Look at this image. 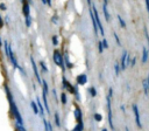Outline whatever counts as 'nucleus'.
<instances>
[{
	"instance_id": "f257e3e1",
	"label": "nucleus",
	"mask_w": 149,
	"mask_h": 131,
	"mask_svg": "<svg viewBox=\"0 0 149 131\" xmlns=\"http://www.w3.org/2000/svg\"><path fill=\"white\" fill-rule=\"evenodd\" d=\"M52 60L54 62L56 63V66H58L63 71L65 70V64H64V56L63 54L58 50V49H55L54 50V54H52Z\"/></svg>"
},
{
	"instance_id": "f03ea898",
	"label": "nucleus",
	"mask_w": 149,
	"mask_h": 131,
	"mask_svg": "<svg viewBox=\"0 0 149 131\" xmlns=\"http://www.w3.org/2000/svg\"><path fill=\"white\" fill-rule=\"evenodd\" d=\"M112 98L107 95L106 96V105H107V115H108V124L109 127L114 131V123H113V111H112Z\"/></svg>"
},
{
	"instance_id": "7ed1b4c3",
	"label": "nucleus",
	"mask_w": 149,
	"mask_h": 131,
	"mask_svg": "<svg viewBox=\"0 0 149 131\" xmlns=\"http://www.w3.org/2000/svg\"><path fill=\"white\" fill-rule=\"evenodd\" d=\"M92 11H93V15H94V19H95L97 28L99 29V33L104 36V35H105V30H104V27H102V23H101V20H100V16H99L98 9L95 8V6H94V5H92Z\"/></svg>"
},
{
	"instance_id": "20e7f679",
	"label": "nucleus",
	"mask_w": 149,
	"mask_h": 131,
	"mask_svg": "<svg viewBox=\"0 0 149 131\" xmlns=\"http://www.w3.org/2000/svg\"><path fill=\"white\" fill-rule=\"evenodd\" d=\"M133 108V112H134V117H135V123L137 125V127H142V123H141V117H140V111H139V106L136 103H133L132 105Z\"/></svg>"
},
{
	"instance_id": "39448f33",
	"label": "nucleus",
	"mask_w": 149,
	"mask_h": 131,
	"mask_svg": "<svg viewBox=\"0 0 149 131\" xmlns=\"http://www.w3.org/2000/svg\"><path fill=\"white\" fill-rule=\"evenodd\" d=\"M30 63H31V68H33V71H34L35 78H36V81L38 82V84H41V83H42V78H41V76H40V73H38L37 66H36V63H35V61H34V57H33V56H30Z\"/></svg>"
},
{
	"instance_id": "423d86ee",
	"label": "nucleus",
	"mask_w": 149,
	"mask_h": 131,
	"mask_svg": "<svg viewBox=\"0 0 149 131\" xmlns=\"http://www.w3.org/2000/svg\"><path fill=\"white\" fill-rule=\"evenodd\" d=\"M42 99H43V106H44L47 113L50 115L51 112H50V108H49V103H48V94L44 91H42Z\"/></svg>"
},
{
	"instance_id": "0eeeda50",
	"label": "nucleus",
	"mask_w": 149,
	"mask_h": 131,
	"mask_svg": "<svg viewBox=\"0 0 149 131\" xmlns=\"http://www.w3.org/2000/svg\"><path fill=\"white\" fill-rule=\"evenodd\" d=\"M36 104H37V106H38V113H40V116L42 117V118H44V112H45V109H44V106H43V104H42V102H41V99H40V97L37 96L36 97Z\"/></svg>"
},
{
	"instance_id": "6e6552de",
	"label": "nucleus",
	"mask_w": 149,
	"mask_h": 131,
	"mask_svg": "<svg viewBox=\"0 0 149 131\" xmlns=\"http://www.w3.org/2000/svg\"><path fill=\"white\" fill-rule=\"evenodd\" d=\"M22 14H23V16L30 15V4L28 1H24L22 4Z\"/></svg>"
},
{
	"instance_id": "1a4fd4ad",
	"label": "nucleus",
	"mask_w": 149,
	"mask_h": 131,
	"mask_svg": "<svg viewBox=\"0 0 149 131\" xmlns=\"http://www.w3.org/2000/svg\"><path fill=\"white\" fill-rule=\"evenodd\" d=\"M127 55H128V51L127 50H123L122 51V56H121V62H120V69L121 70H126V58H127Z\"/></svg>"
},
{
	"instance_id": "9d476101",
	"label": "nucleus",
	"mask_w": 149,
	"mask_h": 131,
	"mask_svg": "<svg viewBox=\"0 0 149 131\" xmlns=\"http://www.w3.org/2000/svg\"><path fill=\"white\" fill-rule=\"evenodd\" d=\"M76 80H77V84H79V85H85V84L87 83V76H86L85 74L78 75Z\"/></svg>"
},
{
	"instance_id": "9b49d317",
	"label": "nucleus",
	"mask_w": 149,
	"mask_h": 131,
	"mask_svg": "<svg viewBox=\"0 0 149 131\" xmlns=\"http://www.w3.org/2000/svg\"><path fill=\"white\" fill-rule=\"evenodd\" d=\"M74 118H76V120H77V122H80V120H83L81 110H80V108H79L77 104L74 105Z\"/></svg>"
},
{
	"instance_id": "f8f14e48",
	"label": "nucleus",
	"mask_w": 149,
	"mask_h": 131,
	"mask_svg": "<svg viewBox=\"0 0 149 131\" xmlns=\"http://www.w3.org/2000/svg\"><path fill=\"white\" fill-rule=\"evenodd\" d=\"M148 55H149V50L147 47H143L142 48V57H141V61L142 63H146L148 61Z\"/></svg>"
},
{
	"instance_id": "ddd939ff",
	"label": "nucleus",
	"mask_w": 149,
	"mask_h": 131,
	"mask_svg": "<svg viewBox=\"0 0 149 131\" xmlns=\"http://www.w3.org/2000/svg\"><path fill=\"white\" fill-rule=\"evenodd\" d=\"M142 88H143V92L146 96H149V89H148V82H147V78H143L142 80Z\"/></svg>"
},
{
	"instance_id": "4468645a",
	"label": "nucleus",
	"mask_w": 149,
	"mask_h": 131,
	"mask_svg": "<svg viewBox=\"0 0 149 131\" xmlns=\"http://www.w3.org/2000/svg\"><path fill=\"white\" fill-rule=\"evenodd\" d=\"M102 12H104V15H105V20L108 22V21L111 20V16H109V13H108V11H107V5H106V4L102 5Z\"/></svg>"
},
{
	"instance_id": "2eb2a0df",
	"label": "nucleus",
	"mask_w": 149,
	"mask_h": 131,
	"mask_svg": "<svg viewBox=\"0 0 149 131\" xmlns=\"http://www.w3.org/2000/svg\"><path fill=\"white\" fill-rule=\"evenodd\" d=\"M83 130H84V124H83V120L77 122L76 126L72 129V131H83Z\"/></svg>"
},
{
	"instance_id": "dca6fc26",
	"label": "nucleus",
	"mask_w": 149,
	"mask_h": 131,
	"mask_svg": "<svg viewBox=\"0 0 149 131\" xmlns=\"http://www.w3.org/2000/svg\"><path fill=\"white\" fill-rule=\"evenodd\" d=\"M41 85H42V91H44V92H49V87H48V83H47V81L45 80H42V83H41Z\"/></svg>"
},
{
	"instance_id": "f3484780",
	"label": "nucleus",
	"mask_w": 149,
	"mask_h": 131,
	"mask_svg": "<svg viewBox=\"0 0 149 131\" xmlns=\"http://www.w3.org/2000/svg\"><path fill=\"white\" fill-rule=\"evenodd\" d=\"M30 106H31V109H33L34 113H35V115H37V113H38V106H37V104H36V102H35V101H31V102H30Z\"/></svg>"
},
{
	"instance_id": "a211bd4d",
	"label": "nucleus",
	"mask_w": 149,
	"mask_h": 131,
	"mask_svg": "<svg viewBox=\"0 0 149 131\" xmlns=\"http://www.w3.org/2000/svg\"><path fill=\"white\" fill-rule=\"evenodd\" d=\"M38 66H40V68H41V70H42L43 73H48V71H49V69H48V67L45 66V63H44V61H40V63H38Z\"/></svg>"
},
{
	"instance_id": "6ab92c4d",
	"label": "nucleus",
	"mask_w": 149,
	"mask_h": 131,
	"mask_svg": "<svg viewBox=\"0 0 149 131\" xmlns=\"http://www.w3.org/2000/svg\"><path fill=\"white\" fill-rule=\"evenodd\" d=\"M61 103H62V105H65L68 103V98H66L65 92H61Z\"/></svg>"
},
{
	"instance_id": "aec40b11",
	"label": "nucleus",
	"mask_w": 149,
	"mask_h": 131,
	"mask_svg": "<svg viewBox=\"0 0 149 131\" xmlns=\"http://www.w3.org/2000/svg\"><path fill=\"white\" fill-rule=\"evenodd\" d=\"M120 71H121L120 64H119L118 62H115V63H114V73H115V76H119V75H120Z\"/></svg>"
},
{
	"instance_id": "412c9836",
	"label": "nucleus",
	"mask_w": 149,
	"mask_h": 131,
	"mask_svg": "<svg viewBox=\"0 0 149 131\" xmlns=\"http://www.w3.org/2000/svg\"><path fill=\"white\" fill-rule=\"evenodd\" d=\"M54 118H55V123H56V125H57L58 127H61V119H59V115H58V112H55V113H54Z\"/></svg>"
},
{
	"instance_id": "4be33fe9",
	"label": "nucleus",
	"mask_w": 149,
	"mask_h": 131,
	"mask_svg": "<svg viewBox=\"0 0 149 131\" xmlns=\"http://www.w3.org/2000/svg\"><path fill=\"white\" fill-rule=\"evenodd\" d=\"M88 94H90L92 97H95V96H97V90H95V88H94V87L88 88Z\"/></svg>"
},
{
	"instance_id": "5701e85b",
	"label": "nucleus",
	"mask_w": 149,
	"mask_h": 131,
	"mask_svg": "<svg viewBox=\"0 0 149 131\" xmlns=\"http://www.w3.org/2000/svg\"><path fill=\"white\" fill-rule=\"evenodd\" d=\"M118 21H119V23H120V26H121L122 28H126V22H125V20H123L120 15H118Z\"/></svg>"
},
{
	"instance_id": "b1692460",
	"label": "nucleus",
	"mask_w": 149,
	"mask_h": 131,
	"mask_svg": "<svg viewBox=\"0 0 149 131\" xmlns=\"http://www.w3.org/2000/svg\"><path fill=\"white\" fill-rule=\"evenodd\" d=\"M24 21H26V26L27 27H30V25H31V18H30V15L24 16Z\"/></svg>"
},
{
	"instance_id": "393cba45",
	"label": "nucleus",
	"mask_w": 149,
	"mask_h": 131,
	"mask_svg": "<svg viewBox=\"0 0 149 131\" xmlns=\"http://www.w3.org/2000/svg\"><path fill=\"white\" fill-rule=\"evenodd\" d=\"M93 117H94V119H95L97 122H101V120H102V116H101L100 113H98V112H95V113L93 115Z\"/></svg>"
},
{
	"instance_id": "a878e982",
	"label": "nucleus",
	"mask_w": 149,
	"mask_h": 131,
	"mask_svg": "<svg viewBox=\"0 0 149 131\" xmlns=\"http://www.w3.org/2000/svg\"><path fill=\"white\" fill-rule=\"evenodd\" d=\"M113 36H114V40L116 41V43H118V44L120 46V44H121V41H120V39H119V36H118V34H116L115 32L113 33Z\"/></svg>"
},
{
	"instance_id": "bb28decb",
	"label": "nucleus",
	"mask_w": 149,
	"mask_h": 131,
	"mask_svg": "<svg viewBox=\"0 0 149 131\" xmlns=\"http://www.w3.org/2000/svg\"><path fill=\"white\" fill-rule=\"evenodd\" d=\"M101 42H102V47H104V49H107V48H108V42H107V40L104 37V39L101 40Z\"/></svg>"
},
{
	"instance_id": "cd10ccee",
	"label": "nucleus",
	"mask_w": 149,
	"mask_h": 131,
	"mask_svg": "<svg viewBox=\"0 0 149 131\" xmlns=\"http://www.w3.org/2000/svg\"><path fill=\"white\" fill-rule=\"evenodd\" d=\"M98 50H99V53H100V54L104 51V47H102V42H101V41H99V42H98Z\"/></svg>"
},
{
	"instance_id": "c85d7f7f",
	"label": "nucleus",
	"mask_w": 149,
	"mask_h": 131,
	"mask_svg": "<svg viewBox=\"0 0 149 131\" xmlns=\"http://www.w3.org/2000/svg\"><path fill=\"white\" fill-rule=\"evenodd\" d=\"M135 64H136V57H133L132 61H130V63H129V67H130V68H134Z\"/></svg>"
},
{
	"instance_id": "c756f323",
	"label": "nucleus",
	"mask_w": 149,
	"mask_h": 131,
	"mask_svg": "<svg viewBox=\"0 0 149 131\" xmlns=\"http://www.w3.org/2000/svg\"><path fill=\"white\" fill-rule=\"evenodd\" d=\"M144 35L147 37V41H148V50H149V33H148V29L144 27Z\"/></svg>"
},
{
	"instance_id": "7c9ffc66",
	"label": "nucleus",
	"mask_w": 149,
	"mask_h": 131,
	"mask_svg": "<svg viewBox=\"0 0 149 131\" xmlns=\"http://www.w3.org/2000/svg\"><path fill=\"white\" fill-rule=\"evenodd\" d=\"M51 40H52V44H54V46H57V44H58V40H57V36H56V35H54V36L51 37Z\"/></svg>"
},
{
	"instance_id": "2f4dec72",
	"label": "nucleus",
	"mask_w": 149,
	"mask_h": 131,
	"mask_svg": "<svg viewBox=\"0 0 149 131\" xmlns=\"http://www.w3.org/2000/svg\"><path fill=\"white\" fill-rule=\"evenodd\" d=\"M52 96L55 98L56 102H58V97H57V92H56V89H52Z\"/></svg>"
},
{
	"instance_id": "473e14b6",
	"label": "nucleus",
	"mask_w": 149,
	"mask_h": 131,
	"mask_svg": "<svg viewBox=\"0 0 149 131\" xmlns=\"http://www.w3.org/2000/svg\"><path fill=\"white\" fill-rule=\"evenodd\" d=\"M129 63H130V56L127 55V58H126V67H129Z\"/></svg>"
},
{
	"instance_id": "72a5a7b5",
	"label": "nucleus",
	"mask_w": 149,
	"mask_h": 131,
	"mask_svg": "<svg viewBox=\"0 0 149 131\" xmlns=\"http://www.w3.org/2000/svg\"><path fill=\"white\" fill-rule=\"evenodd\" d=\"M107 95H108L111 98L113 97V88H109V89H108V94H107Z\"/></svg>"
},
{
	"instance_id": "f704fd0d",
	"label": "nucleus",
	"mask_w": 149,
	"mask_h": 131,
	"mask_svg": "<svg viewBox=\"0 0 149 131\" xmlns=\"http://www.w3.org/2000/svg\"><path fill=\"white\" fill-rule=\"evenodd\" d=\"M0 11H6V5L3 2L0 4Z\"/></svg>"
},
{
	"instance_id": "c9c22d12",
	"label": "nucleus",
	"mask_w": 149,
	"mask_h": 131,
	"mask_svg": "<svg viewBox=\"0 0 149 131\" xmlns=\"http://www.w3.org/2000/svg\"><path fill=\"white\" fill-rule=\"evenodd\" d=\"M3 27V20H2V16L0 15V29Z\"/></svg>"
},
{
	"instance_id": "e433bc0d",
	"label": "nucleus",
	"mask_w": 149,
	"mask_h": 131,
	"mask_svg": "<svg viewBox=\"0 0 149 131\" xmlns=\"http://www.w3.org/2000/svg\"><path fill=\"white\" fill-rule=\"evenodd\" d=\"M51 20H52V22H54V23H57V15H54Z\"/></svg>"
},
{
	"instance_id": "4c0bfd02",
	"label": "nucleus",
	"mask_w": 149,
	"mask_h": 131,
	"mask_svg": "<svg viewBox=\"0 0 149 131\" xmlns=\"http://www.w3.org/2000/svg\"><path fill=\"white\" fill-rule=\"evenodd\" d=\"M146 7H147V11H148V14H149V0H146Z\"/></svg>"
},
{
	"instance_id": "58836bf2",
	"label": "nucleus",
	"mask_w": 149,
	"mask_h": 131,
	"mask_svg": "<svg viewBox=\"0 0 149 131\" xmlns=\"http://www.w3.org/2000/svg\"><path fill=\"white\" fill-rule=\"evenodd\" d=\"M45 4H47L48 6H50V7H51V0H45Z\"/></svg>"
},
{
	"instance_id": "ea45409f",
	"label": "nucleus",
	"mask_w": 149,
	"mask_h": 131,
	"mask_svg": "<svg viewBox=\"0 0 149 131\" xmlns=\"http://www.w3.org/2000/svg\"><path fill=\"white\" fill-rule=\"evenodd\" d=\"M146 78H147V82H148V89H149V75H148Z\"/></svg>"
},
{
	"instance_id": "a19ab883",
	"label": "nucleus",
	"mask_w": 149,
	"mask_h": 131,
	"mask_svg": "<svg viewBox=\"0 0 149 131\" xmlns=\"http://www.w3.org/2000/svg\"><path fill=\"white\" fill-rule=\"evenodd\" d=\"M1 46H2V41H1V39H0V48H1Z\"/></svg>"
},
{
	"instance_id": "79ce46f5",
	"label": "nucleus",
	"mask_w": 149,
	"mask_h": 131,
	"mask_svg": "<svg viewBox=\"0 0 149 131\" xmlns=\"http://www.w3.org/2000/svg\"><path fill=\"white\" fill-rule=\"evenodd\" d=\"M107 2H108V0H104V4H106V5H107Z\"/></svg>"
},
{
	"instance_id": "37998d69",
	"label": "nucleus",
	"mask_w": 149,
	"mask_h": 131,
	"mask_svg": "<svg viewBox=\"0 0 149 131\" xmlns=\"http://www.w3.org/2000/svg\"><path fill=\"white\" fill-rule=\"evenodd\" d=\"M27 1H28L29 4H31V2H33V0H27Z\"/></svg>"
},
{
	"instance_id": "c03bdc74",
	"label": "nucleus",
	"mask_w": 149,
	"mask_h": 131,
	"mask_svg": "<svg viewBox=\"0 0 149 131\" xmlns=\"http://www.w3.org/2000/svg\"><path fill=\"white\" fill-rule=\"evenodd\" d=\"M42 1V4H45V0H41Z\"/></svg>"
},
{
	"instance_id": "a18cd8bd",
	"label": "nucleus",
	"mask_w": 149,
	"mask_h": 131,
	"mask_svg": "<svg viewBox=\"0 0 149 131\" xmlns=\"http://www.w3.org/2000/svg\"><path fill=\"white\" fill-rule=\"evenodd\" d=\"M101 131H107V129H102V130H101Z\"/></svg>"
}]
</instances>
